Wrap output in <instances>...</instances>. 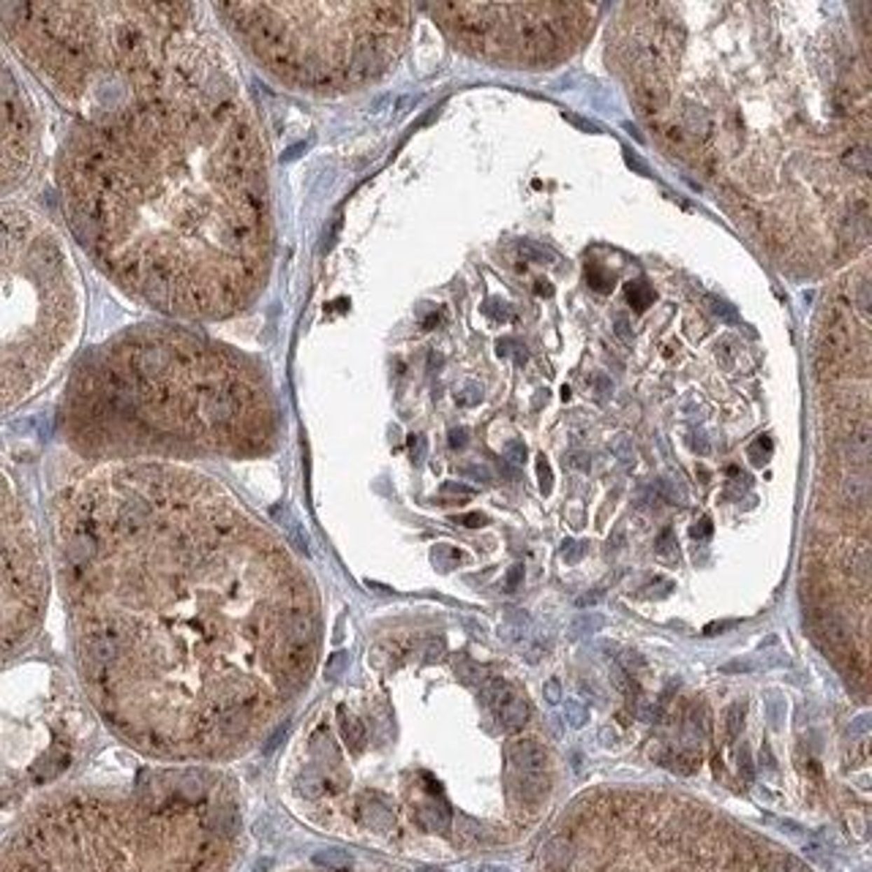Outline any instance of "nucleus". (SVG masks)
I'll return each mask as SVG.
<instances>
[{"label": "nucleus", "mask_w": 872, "mask_h": 872, "mask_svg": "<svg viewBox=\"0 0 872 872\" xmlns=\"http://www.w3.org/2000/svg\"><path fill=\"white\" fill-rule=\"evenodd\" d=\"M632 99L644 112H660L668 104V88L660 82V76H641L632 88Z\"/></svg>", "instance_id": "ddd939ff"}, {"label": "nucleus", "mask_w": 872, "mask_h": 872, "mask_svg": "<svg viewBox=\"0 0 872 872\" xmlns=\"http://www.w3.org/2000/svg\"><path fill=\"white\" fill-rule=\"evenodd\" d=\"M567 464H570L573 469H578V472H589V466H592L589 455H583V452H575V455H570V458H567Z\"/></svg>", "instance_id": "a19ab883"}, {"label": "nucleus", "mask_w": 872, "mask_h": 872, "mask_svg": "<svg viewBox=\"0 0 872 872\" xmlns=\"http://www.w3.org/2000/svg\"><path fill=\"white\" fill-rule=\"evenodd\" d=\"M758 763H761V769H769V772H774V769H777V763H774V755H772V747H769V745H763V747H761Z\"/></svg>", "instance_id": "79ce46f5"}, {"label": "nucleus", "mask_w": 872, "mask_h": 872, "mask_svg": "<svg viewBox=\"0 0 872 872\" xmlns=\"http://www.w3.org/2000/svg\"><path fill=\"white\" fill-rule=\"evenodd\" d=\"M485 314H488L491 319H510V305H507V303H499V300H488Z\"/></svg>", "instance_id": "72a5a7b5"}, {"label": "nucleus", "mask_w": 872, "mask_h": 872, "mask_svg": "<svg viewBox=\"0 0 872 872\" xmlns=\"http://www.w3.org/2000/svg\"><path fill=\"white\" fill-rule=\"evenodd\" d=\"M583 546H581V543H575V540H567V543H565V546H562V556H565V559H567V562H578V559H581V553H583Z\"/></svg>", "instance_id": "4c0bfd02"}, {"label": "nucleus", "mask_w": 872, "mask_h": 872, "mask_svg": "<svg viewBox=\"0 0 872 872\" xmlns=\"http://www.w3.org/2000/svg\"><path fill=\"white\" fill-rule=\"evenodd\" d=\"M543 695H546L548 703H562V684H559V679H548V681H546Z\"/></svg>", "instance_id": "c9c22d12"}, {"label": "nucleus", "mask_w": 872, "mask_h": 872, "mask_svg": "<svg viewBox=\"0 0 872 872\" xmlns=\"http://www.w3.org/2000/svg\"><path fill=\"white\" fill-rule=\"evenodd\" d=\"M243 47L281 79L308 90H335L374 79L399 55L409 27L406 6H213Z\"/></svg>", "instance_id": "423d86ee"}, {"label": "nucleus", "mask_w": 872, "mask_h": 872, "mask_svg": "<svg viewBox=\"0 0 872 872\" xmlns=\"http://www.w3.org/2000/svg\"><path fill=\"white\" fill-rule=\"evenodd\" d=\"M627 300L635 311H646L654 300V289L649 286L646 281H630L627 284Z\"/></svg>", "instance_id": "a211bd4d"}, {"label": "nucleus", "mask_w": 872, "mask_h": 872, "mask_svg": "<svg viewBox=\"0 0 872 872\" xmlns=\"http://www.w3.org/2000/svg\"><path fill=\"white\" fill-rule=\"evenodd\" d=\"M595 390H597L600 401H602L605 396H608V393H611V390H614V385H611V382H608V379H605L602 374H597V376H595Z\"/></svg>", "instance_id": "c03bdc74"}, {"label": "nucleus", "mask_w": 872, "mask_h": 872, "mask_svg": "<svg viewBox=\"0 0 872 872\" xmlns=\"http://www.w3.org/2000/svg\"><path fill=\"white\" fill-rule=\"evenodd\" d=\"M420 872H439V870H428V867H425V870H420Z\"/></svg>", "instance_id": "13d9d810"}, {"label": "nucleus", "mask_w": 872, "mask_h": 872, "mask_svg": "<svg viewBox=\"0 0 872 872\" xmlns=\"http://www.w3.org/2000/svg\"><path fill=\"white\" fill-rule=\"evenodd\" d=\"M347 665H349V657H347V654H344V651H338V654H333V657H330V663H327V671H324V679H327V681H335V679H338V676L344 673V668H347Z\"/></svg>", "instance_id": "c85d7f7f"}, {"label": "nucleus", "mask_w": 872, "mask_h": 872, "mask_svg": "<svg viewBox=\"0 0 872 872\" xmlns=\"http://www.w3.org/2000/svg\"><path fill=\"white\" fill-rule=\"evenodd\" d=\"M657 491H660V497L665 499V501H671V504L681 501V497H679L671 485H668V480H657Z\"/></svg>", "instance_id": "ea45409f"}, {"label": "nucleus", "mask_w": 872, "mask_h": 872, "mask_svg": "<svg viewBox=\"0 0 872 872\" xmlns=\"http://www.w3.org/2000/svg\"><path fill=\"white\" fill-rule=\"evenodd\" d=\"M534 292H537L540 298H551V295H553V286H551V281L540 278V281H537V286H534Z\"/></svg>", "instance_id": "09e8293b"}, {"label": "nucleus", "mask_w": 872, "mask_h": 872, "mask_svg": "<svg viewBox=\"0 0 872 872\" xmlns=\"http://www.w3.org/2000/svg\"><path fill=\"white\" fill-rule=\"evenodd\" d=\"M769 455H772V439H769V436H761V439H755V442L749 445V461H752L755 466H763V464L769 461Z\"/></svg>", "instance_id": "bb28decb"}, {"label": "nucleus", "mask_w": 872, "mask_h": 872, "mask_svg": "<svg viewBox=\"0 0 872 872\" xmlns=\"http://www.w3.org/2000/svg\"><path fill=\"white\" fill-rule=\"evenodd\" d=\"M616 333L622 335L624 341H630V324H627V319H616Z\"/></svg>", "instance_id": "5fc2aeb1"}, {"label": "nucleus", "mask_w": 872, "mask_h": 872, "mask_svg": "<svg viewBox=\"0 0 872 872\" xmlns=\"http://www.w3.org/2000/svg\"><path fill=\"white\" fill-rule=\"evenodd\" d=\"M706 303H709V308H712V314H714V317H720L723 322H728V324H739V311H736V308H733L731 303H725V300L714 298V295H709V298H706Z\"/></svg>", "instance_id": "b1692460"}, {"label": "nucleus", "mask_w": 872, "mask_h": 872, "mask_svg": "<svg viewBox=\"0 0 872 872\" xmlns=\"http://www.w3.org/2000/svg\"><path fill=\"white\" fill-rule=\"evenodd\" d=\"M50 540L76 684L158 766L237 758L314 671L308 581L205 474L88 464L52 497Z\"/></svg>", "instance_id": "f257e3e1"}, {"label": "nucleus", "mask_w": 872, "mask_h": 872, "mask_svg": "<svg viewBox=\"0 0 872 872\" xmlns=\"http://www.w3.org/2000/svg\"><path fill=\"white\" fill-rule=\"evenodd\" d=\"M602 600H605V589H592V592H586V595H581L575 600V605L578 608H592V605H597Z\"/></svg>", "instance_id": "f704fd0d"}, {"label": "nucleus", "mask_w": 872, "mask_h": 872, "mask_svg": "<svg viewBox=\"0 0 872 872\" xmlns=\"http://www.w3.org/2000/svg\"><path fill=\"white\" fill-rule=\"evenodd\" d=\"M523 581V565H513L510 567V573H507V589L513 592V589H518Z\"/></svg>", "instance_id": "58836bf2"}, {"label": "nucleus", "mask_w": 872, "mask_h": 872, "mask_svg": "<svg viewBox=\"0 0 872 872\" xmlns=\"http://www.w3.org/2000/svg\"><path fill=\"white\" fill-rule=\"evenodd\" d=\"M605 624V619L600 614H583L570 624V638H581V635H589V632H597L600 627Z\"/></svg>", "instance_id": "412c9836"}, {"label": "nucleus", "mask_w": 872, "mask_h": 872, "mask_svg": "<svg viewBox=\"0 0 872 872\" xmlns=\"http://www.w3.org/2000/svg\"><path fill=\"white\" fill-rule=\"evenodd\" d=\"M847 354H850V330H847L845 317L834 311L829 317V324L823 327L821 333V352H818V357L843 363Z\"/></svg>", "instance_id": "f8f14e48"}, {"label": "nucleus", "mask_w": 872, "mask_h": 872, "mask_svg": "<svg viewBox=\"0 0 872 872\" xmlns=\"http://www.w3.org/2000/svg\"><path fill=\"white\" fill-rule=\"evenodd\" d=\"M485 872H507V870H504V867H491V870H485Z\"/></svg>", "instance_id": "4d7b16f0"}, {"label": "nucleus", "mask_w": 872, "mask_h": 872, "mask_svg": "<svg viewBox=\"0 0 872 872\" xmlns=\"http://www.w3.org/2000/svg\"><path fill=\"white\" fill-rule=\"evenodd\" d=\"M681 731H684V742L690 747H698L703 742V736H706V712H703L700 703H693L684 712V728Z\"/></svg>", "instance_id": "dca6fc26"}, {"label": "nucleus", "mask_w": 872, "mask_h": 872, "mask_svg": "<svg viewBox=\"0 0 872 872\" xmlns=\"http://www.w3.org/2000/svg\"><path fill=\"white\" fill-rule=\"evenodd\" d=\"M44 153V120L20 63L0 41V205H8L33 174Z\"/></svg>", "instance_id": "9d476101"}, {"label": "nucleus", "mask_w": 872, "mask_h": 872, "mask_svg": "<svg viewBox=\"0 0 872 872\" xmlns=\"http://www.w3.org/2000/svg\"><path fill=\"white\" fill-rule=\"evenodd\" d=\"M504 455H507V461H513L515 466H521L523 461H526V445L518 442V439H513V442L507 445V450H504Z\"/></svg>", "instance_id": "2f4dec72"}, {"label": "nucleus", "mask_w": 872, "mask_h": 872, "mask_svg": "<svg viewBox=\"0 0 872 872\" xmlns=\"http://www.w3.org/2000/svg\"><path fill=\"white\" fill-rule=\"evenodd\" d=\"M739 772H742V777H745L747 782L755 777V769H752V755H749V749L745 747V745H742V749H739Z\"/></svg>", "instance_id": "473e14b6"}, {"label": "nucleus", "mask_w": 872, "mask_h": 872, "mask_svg": "<svg viewBox=\"0 0 872 872\" xmlns=\"http://www.w3.org/2000/svg\"><path fill=\"white\" fill-rule=\"evenodd\" d=\"M507 761L510 766L518 774H537L546 772V763H548V752L540 742L534 739H515L510 747H507Z\"/></svg>", "instance_id": "9b49d317"}, {"label": "nucleus", "mask_w": 872, "mask_h": 872, "mask_svg": "<svg viewBox=\"0 0 872 872\" xmlns=\"http://www.w3.org/2000/svg\"><path fill=\"white\" fill-rule=\"evenodd\" d=\"M586 281H589V286L595 292H611L614 289V275L608 273L605 268H600V265H589L586 268Z\"/></svg>", "instance_id": "4be33fe9"}, {"label": "nucleus", "mask_w": 872, "mask_h": 872, "mask_svg": "<svg viewBox=\"0 0 872 872\" xmlns=\"http://www.w3.org/2000/svg\"><path fill=\"white\" fill-rule=\"evenodd\" d=\"M565 120H570V123H575L578 128H583V131H597V125L583 120V118H578V115H567V112H565Z\"/></svg>", "instance_id": "de8ad7c7"}, {"label": "nucleus", "mask_w": 872, "mask_h": 872, "mask_svg": "<svg viewBox=\"0 0 872 872\" xmlns=\"http://www.w3.org/2000/svg\"><path fill=\"white\" fill-rule=\"evenodd\" d=\"M856 303H859V311L867 317V311H870V281H867V275L856 284Z\"/></svg>", "instance_id": "7c9ffc66"}, {"label": "nucleus", "mask_w": 872, "mask_h": 872, "mask_svg": "<svg viewBox=\"0 0 872 872\" xmlns=\"http://www.w3.org/2000/svg\"><path fill=\"white\" fill-rule=\"evenodd\" d=\"M494 714H497L499 725H501L504 731L515 733V731H521L523 725H526V720H529V703H526V698H521L518 693H513Z\"/></svg>", "instance_id": "4468645a"}, {"label": "nucleus", "mask_w": 872, "mask_h": 872, "mask_svg": "<svg viewBox=\"0 0 872 872\" xmlns=\"http://www.w3.org/2000/svg\"><path fill=\"white\" fill-rule=\"evenodd\" d=\"M327 872H341V870H327Z\"/></svg>", "instance_id": "bf43d9fd"}, {"label": "nucleus", "mask_w": 872, "mask_h": 872, "mask_svg": "<svg viewBox=\"0 0 872 872\" xmlns=\"http://www.w3.org/2000/svg\"><path fill=\"white\" fill-rule=\"evenodd\" d=\"M526 624H529V616H526L523 611H510V614H507V622H504V627H501L499 632H501L507 641H521L523 632H526Z\"/></svg>", "instance_id": "aec40b11"}, {"label": "nucleus", "mask_w": 872, "mask_h": 872, "mask_svg": "<svg viewBox=\"0 0 872 872\" xmlns=\"http://www.w3.org/2000/svg\"><path fill=\"white\" fill-rule=\"evenodd\" d=\"M742 725H745V706H742V703H733V706L728 709V714H725V731H728V739H736V736H739V731H742Z\"/></svg>", "instance_id": "393cba45"}, {"label": "nucleus", "mask_w": 872, "mask_h": 872, "mask_svg": "<svg viewBox=\"0 0 872 872\" xmlns=\"http://www.w3.org/2000/svg\"><path fill=\"white\" fill-rule=\"evenodd\" d=\"M50 586V553L39 523L14 477L0 466V668L39 635Z\"/></svg>", "instance_id": "1a4fd4ad"}, {"label": "nucleus", "mask_w": 872, "mask_h": 872, "mask_svg": "<svg viewBox=\"0 0 872 872\" xmlns=\"http://www.w3.org/2000/svg\"><path fill=\"white\" fill-rule=\"evenodd\" d=\"M616 665H619L627 676H632V679L646 671V660H644L641 651H635V649H624V651H619V654H616Z\"/></svg>", "instance_id": "6ab92c4d"}, {"label": "nucleus", "mask_w": 872, "mask_h": 872, "mask_svg": "<svg viewBox=\"0 0 872 872\" xmlns=\"http://www.w3.org/2000/svg\"><path fill=\"white\" fill-rule=\"evenodd\" d=\"M442 491H445V494H452V497H472L474 491L472 488H466V485H458V483H445V485H442Z\"/></svg>", "instance_id": "37998d69"}, {"label": "nucleus", "mask_w": 872, "mask_h": 872, "mask_svg": "<svg viewBox=\"0 0 872 872\" xmlns=\"http://www.w3.org/2000/svg\"><path fill=\"white\" fill-rule=\"evenodd\" d=\"M843 161H845V167L850 169V172L861 174V177H867V174H870V148H867L864 142L850 145V148L843 153Z\"/></svg>", "instance_id": "f3484780"}, {"label": "nucleus", "mask_w": 872, "mask_h": 872, "mask_svg": "<svg viewBox=\"0 0 872 872\" xmlns=\"http://www.w3.org/2000/svg\"><path fill=\"white\" fill-rule=\"evenodd\" d=\"M681 128H684V134H687L695 145H703V142L712 137V131H714V120L709 118L706 109H700V106H687V109L681 112Z\"/></svg>", "instance_id": "2eb2a0df"}, {"label": "nucleus", "mask_w": 872, "mask_h": 872, "mask_svg": "<svg viewBox=\"0 0 872 872\" xmlns=\"http://www.w3.org/2000/svg\"><path fill=\"white\" fill-rule=\"evenodd\" d=\"M565 720H567V725H573V728H583L586 720H589V712L583 709V703L567 700V703H565Z\"/></svg>", "instance_id": "cd10ccee"}, {"label": "nucleus", "mask_w": 872, "mask_h": 872, "mask_svg": "<svg viewBox=\"0 0 872 872\" xmlns=\"http://www.w3.org/2000/svg\"><path fill=\"white\" fill-rule=\"evenodd\" d=\"M690 445H693L695 452H703V455L709 452V442H706V436H703V434H693V436H690Z\"/></svg>", "instance_id": "49530a36"}, {"label": "nucleus", "mask_w": 872, "mask_h": 872, "mask_svg": "<svg viewBox=\"0 0 872 872\" xmlns=\"http://www.w3.org/2000/svg\"><path fill=\"white\" fill-rule=\"evenodd\" d=\"M518 251H521V256L526 262H537V265H548V262H553V254H551L548 249H543V246H537V243H529V240L518 243Z\"/></svg>", "instance_id": "5701e85b"}, {"label": "nucleus", "mask_w": 872, "mask_h": 872, "mask_svg": "<svg viewBox=\"0 0 872 872\" xmlns=\"http://www.w3.org/2000/svg\"><path fill=\"white\" fill-rule=\"evenodd\" d=\"M537 480H540V491L548 497L551 491H553V472H551L548 461H546L543 455L537 458Z\"/></svg>", "instance_id": "c756f323"}, {"label": "nucleus", "mask_w": 872, "mask_h": 872, "mask_svg": "<svg viewBox=\"0 0 872 872\" xmlns=\"http://www.w3.org/2000/svg\"><path fill=\"white\" fill-rule=\"evenodd\" d=\"M480 401V390L477 387H466V393L461 396V403H477Z\"/></svg>", "instance_id": "3c124183"}, {"label": "nucleus", "mask_w": 872, "mask_h": 872, "mask_svg": "<svg viewBox=\"0 0 872 872\" xmlns=\"http://www.w3.org/2000/svg\"><path fill=\"white\" fill-rule=\"evenodd\" d=\"M99 725L76 679L60 665L17 657L0 668V837L74 782Z\"/></svg>", "instance_id": "0eeeda50"}, {"label": "nucleus", "mask_w": 872, "mask_h": 872, "mask_svg": "<svg viewBox=\"0 0 872 872\" xmlns=\"http://www.w3.org/2000/svg\"><path fill=\"white\" fill-rule=\"evenodd\" d=\"M602 845L595 861L570 837L567 856L553 872H801L788 856H766L763 845L745 831H731L723 821L695 807L665 798L608 801L600 810Z\"/></svg>", "instance_id": "6e6552de"}, {"label": "nucleus", "mask_w": 872, "mask_h": 872, "mask_svg": "<svg viewBox=\"0 0 872 872\" xmlns=\"http://www.w3.org/2000/svg\"><path fill=\"white\" fill-rule=\"evenodd\" d=\"M627 164H630L632 169H638V172H641V174H649V167H646V164H644L641 158H635V155H630V153H627Z\"/></svg>", "instance_id": "8fccbe9b"}, {"label": "nucleus", "mask_w": 872, "mask_h": 872, "mask_svg": "<svg viewBox=\"0 0 872 872\" xmlns=\"http://www.w3.org/2000/svg\"><path fill=\"white\" fill-rule=\"evenodd\" d=\"M728 627H733V622H714V624H709L703 632H706V635H714V632H723Z\"/></svg>", "instance_id": "603ef678"}, {"label": "nucleus", "mask_w": 872, "mask_h": 872, "mask_svg": "<svg viewBox=\"0 0 872 872\" xmlns=\"http://www.w3.org/2000/svg\"><path fill=\"white\" fill-rule=\"evenodd\" d=\"M82 327L85 286L63 232L27 205H0V417L60 374Z\"/></svg>", "instance_id": "39448f33"}, {"label": "nucleus", "mask_w": 872, "mask_h": 872, "mask_svg": "<svg viewBox=\"0 0 872 872\" xmlns=\"http://www.w3.org/2000/svg\"><path fill=\"white\" fill-rule=\"evenodd\" d=\"M148 30L60 139V210L128 298L167 317L224 319L268 270L265 153L200 6L158 3Z\"/></svg>", "instance_id": "f03ea898"}, {"label": "nucleus", "mask_w": 872, "mask_h": 872, "mask_svg": "<svg viewBox=\"0 0 872 872\" xmlns=\"http://www.w3.org/2000/svg\"><path fill=\"white\" fill-rule=\"evenodd\" d=\"M485 521H488V518H485V515H480V513H472V515H466V518H464L466 526H483Z\"/></svg>", "instance_id": "864d4df0"}, {"label": "nucleus", "mask_w": 872, "mask_h": 872, "mask_svg": "<svg viewBox=\"0 0 872 872\" xmlns=\"http://www.w3.org/2000/svg\"><path fill=\"white\" fill-rule=\"evenodd\" d=\"M780 829H782V831H791V834H796V837L804 834V831H801V826H796V823H791V821H782L780 823Z\"/></svg>", "instance_id": "6e6d98bb"}, {"label": "nucleus", "mask_w": 872, "mask_h": 872, "mask_svg": "<svg viewBox=\"0 0 872 872\" xmlns=\"http://www.w3.org/2000/svg\"><path fill=\"white\" fill-rule=\"evenodd\" d=\"M450 445L452 448H464L466 445V431L464 428H452L450 431Z\"/></svg>", "instance_id": "a18cd8bd"}, {"label": "nucleus", "mask_w": 872, "mask_h": 872, "mask_svg": "<svg viewBox=\"0 0 872 872\" xmlns=\"http://www.w3.org/2000/svg\"><path fill=\"white\" fill-rule=\"evenodd\" d=\"M237 785L213 766L69 782L0 837V872H232Z\"/></svg>", "instance_id": "20e7f679"}, {"label": "nucleus", "mask_w": 872, "mask_h": 872, "mask_svg": "<svg viewBox=\"0 0 872 872\" xmlns=\"http://www.w3.org/2000/svg\"><path fill=\"white\" fill-rule=\"evenodd\" d=\"M657 553H660L665 562H676V559H679V546H676L673 529H663V534H660V540H657Z\"/></svg>", "instance_id": "a878e982"}, {"label": "nucleus", "mask_w": 872, "mask_h": 872, "mask_svg": "<svg viewBox=\"0 0 872 872\" xmlns=\"http://www.w3.org/2000/svg\"><path fill=\"white\" fill-rule=\"evenodd\" d=\"M66 445L85 464L262 452L273 412L259 376L226 347L167 324L90 352L60 403Z\"/></svg>", "instance_id": "7ed1b4c3"}, {"label": "nucleus", "mask_w": 872, "mask_h": 872, "mask_svg": "<svg viewBox=\"0 0 872 872\" xmlns=\"http://www.w3.org/2000/svg\"><path fill=\"white\" fill-rule=\"evenodd\" d=\"M712 532H714L712 521H709V518H700V521L693 526V532H690V534H693L695 540H709V537H712Z\"/></svg>", "instance_id": "e433bc0d"}]
</instances>
